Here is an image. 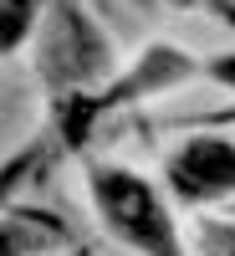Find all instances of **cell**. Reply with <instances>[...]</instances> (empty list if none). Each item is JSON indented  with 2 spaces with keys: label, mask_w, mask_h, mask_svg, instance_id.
I'll use <instances>...</instances> for the list:
<instances>
[{
  "label": "cell",
  "mask_w": 235,
  "mask_h": 256,
  "mask_svg": "<svg viewBox=\"0 0 235 256\" xmlns=\"http://www.w3.org/2000/svg\"><path fill=\"white\" fill-rule=\"evenodd\" d=\"M92 195H97V210L128 246H138L148 256H184L179 241H174V226H169L159 195L148 190L138 174L128 169H97L92 174Z\"/></svg>",
  "instance_id": "1"
},
{
  "label": "cell",
  "mask_w": 235,
  "mask_h": 256,
  "mask_svg": "<svg viewBox=\"0 0 235 256\" xmlns=\"http://www.w3.org/2000/svg\"><path fill=\"white\" fill-rule=\"evenodd\" d=\"M174 190L189 195V200L235 190V144H225V138H195L174 159Z\"/></svg>",
  "instance_id": "2"
},
{
  "label": "cell",
  "mask_w": 235,
  "mask_h": 256,
  "mask_svg": "<svg viewBox=\"0 0 235 256\" xmlns=\"http://www.w3.org/2000/svg\"><path fill=\"white\" fill-rule=\"evenodd\" d=\"M31 10H36V0H0V52L15 46V41L26 36Z\"/></svg>",
  "instance_id": "3"
},
{
  "label": "cell",
  "mask_w": 235,
  "mask_h": 256,
  "mask_svg": "<svg viewBox=\"0 0 235 256\" xmlns=\"http://www.w3.org/2000/svg\"><path fill=\"white\" fill-rule=\"evenodd\" d=\"M26 246H31V236H26V226H20V220L0 226V256H20Z\"/></svg>",
  "instance_id": "4"
},
{
  "label": "cell",
  "mask_w": 235,
  "mask_h": 256,
  "mask_svg": "<svg viewBox=\"0 0 235 256\" xmlns=\"http://www.w3.org/2000/svg\"><path fill=\"white\" fill-rule=\"evenodd\" d=\"M215 77H220V82H230V88H235V56H230V62H220V67H215Z\"/></svg>",
  "instance_id": "5"
}]
</instances>
